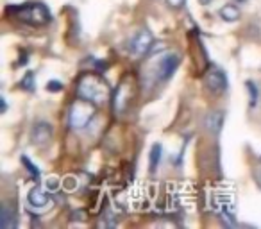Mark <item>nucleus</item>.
Returning a JSON list of instances; mask_svg holds the SVG:
<instances>
[{"instance_id": "1", "label": "nucleus", "mask_w": 261, "mask_h": 229, "mask_svg": "<svg viewBox=\"0 0 261 229\" xmlns=\"http://www.w3.org/2000/svg\"><path fill=\"white\" fill-rule=\"evenodd\" d=\"M77 93L81 98H86L91 100L93 104H104L109 98V88L104 83V79H100L95 73H84L79 81V86H77Z\"/></svg>"}, {"instance_id": "2", "label": "nucleus", "mask_w": 261, "mask_h": 229, "mask_svg": "<svg viewBox=\"0 0 261 229\" xmlns=\"http://www.w3.org/2000/svg\"><path fill=\"white\" fill-rule=\"evenodd\" d=\"M15 18L33 27H43L50 22V11L41 2H27V4L13 8Z\"/></svg>"}, {"instance_id": "3", "label": "nucleus", "mask_w": 261, "mask_h": 229, "mask_svg": "<svg viewBox=\"0 0 261 229\" xmlns=\"http://www.w3.org/2000/svg\"><path fill=\"white\" fill-rule=\"evenodd\" d=\"M95 113H97V104L79 97V100L73 102L72 109H70V125L73 129L86 128L91 122V118L95 117Z\"/></svg>"}, {"instance_id": "4", "label": "nucleus", "mask_w": 261, "mask_h": 229, "mask_svg": "<svg viewBox=\"0 0 261 229\" xmlns=\"http://www.w3.org/2000/svg\"><path fill=\"white\" fill-rule=\"evenodd\" d=\"M133 95H135V83L130 77H125L113 93V109H115L116 115H123L127 111Z\"/></svg>"}, {"instance_id": "5", "label": "nucleus", "mask_w": 261, "mask_h": 229, "mask_svg": "<svg viewBox=\"0 0 261 229\" xmlns=\"http://www.w3.org/2000/svg\"><path fill=\"white\" fill-rule=\"evenodd\" d=\"M154 45V36L149 29H142L135 34V38L130 40L129 48L135 56H145Z\"/></svg>"}, {"instance_id": "6", "label": "nucleus", "mask_w": 261, "mask_h": 229, "mask_svg": "<svg viewBox=\"0 0 261 229\" xmlns=\"http://www.w3.org/2000/svg\"><path fill=\"white\" fill-rule=\"evenodd\" d=\"M204 84H206V88L213 95H222L227 90V77H225V73L222 72V70L211 68L210 72H206V75H204Z\"/></svg>"}, {"instance_id": "7", "label": "nucleus", "mask_w": 261, "mask_h": 229, "mask_svg": "<svg viewBox=\"0 0 261 229\" xmlns=\"http://www.w3.org/2000/svg\"><path fill=\"white\" fill-rule=\"evenodd\" d=\"M181 63V56L177 52L167 54L165 58H161L160 65H158V81H167L168 77H172V73L175 72V68Z\"/></svg>"}, {"instance_id": "8", "label": "nucleus", "mask_w": 261, "mask_h": 229, "mask_svg": "<svg viewBox=\"0 0 261 229\" xmlns=\"http://www.w3.org/2000/svg\"><path fill=\"white\" fill-rule=\"evenodd\" d=\"M52 140V125L48 122H36L31 131L33 145H45Z\"/></svg>"}, {"instance_id": "9", "label": "nucleus", "mask_w": 261, "mask_h": 229, "mask_svg": "<svg viewBox=\"0 0 261 229\" xmlns=\"http://www.w3.org/2000/svg\"><path fill=\"white\" fill-rule=\"evenodd\" d=\"M27 204L33 206L34 210H47V208H50V195L47 193V190L34 186L27 195Z\"/></svg>"}, {"instance_id": "10", "label": "nucleus", "mask_w": 261, "mask_h": 229, "mask_svg": "<svg viewBox=\"0 0 261 229\" xmlns=\"http://www.w3.org/2000/svg\"><path fill=\"white\" fill-rule=\"evenodd\" d=\"M18 220H16V210L11 206V204L4 202L2 208H0V225L4 229H13L16 227Z\"/></svg>"}, {"instance_id": "11", "label": "nucleus", "mask_w": 261, "mask_h": 229, "mask_svg": "<svg viewBox=\"0 0 261 229\" xmlns=\"http://www.w3.org/2000/svg\"><path fill=\"white\" fill-rule=\"evenodd\" d=\"M218 15H220V18L224 20V22L232 23V22H238L240 16H242V13H240L238 6H234V4H225L224 8H222L220 11H218Z\"/></svg>"}, {"instance_id": "12", "label": "nucleus", "mask_w": 261, "mask_h": 229, "mask_svg": "<svg viewBox=\"0 0 261 229\" xmlns=\"http://www.w3.org/2000/svg\"><path fill=\"white\" fill-rule=\"evenodd\" d=\"M161 145L160 143H154L152 147H150V160H149V168H150V172H156V168H158V165H160V161H161Z\"/></svg>"}, {"instance_id": "13", "label": "nucleus", "mask_w": 261, "mask_h": 229, "mask_svg": "<svg viewBox=\"0 0 261 229\" xmlns=\"http://www.w3.org/2000/svg\"><path fill=\"white\" fill-rule=\"evenodd\" d=\"M222 122H224V115H222L220 111H217V113H211L210 117H207L206 125L211 133H218L222 128Z\"/></svg>"}, {"instance_id": "14", "label": "nucleus", "mask_w": 261, "mask_h": 229, "mask_svg": "<svg viewBox=\"0 0 261 229\" xmlns=\"http://www.w3.org/2000/svg\"><path fill=\"white\" fill-rule=\"evenodd\" d=\"M20 86H22L23 90H27V91H33L34 90V73L33 72H27L25 77L20 81Z\"/></svg>"}, {"instance_id": "15", "label": "nucleus", "mask_w": 261, "mask_h": 229, "mask_svg": "<svg viewBox=\"0 0 261 229\" xmlns=\"http://www.w3.org/2000/svg\"><path fill=\"white\" fill-rule=\"evenodd\" d=\"M247 90H249V95H250V106H256L257 104V95H259V91H257V86L252 83V81H247Z\"/></svg>"}, {"instance_id": "16", "label": "nucleus", "mask_w": 261, "mask_h": 229, "mask_svg": "<svg viewBox=\"0 0 261 229\" xmlns=\"http://www.w3.org/2000/svg\"><path fill=\"white\" fill-rule=\"evenodd\" d=\"M167 6L174 11H179L186 6V0H167Z\"/></svg>"}, {"instance_id": "17", "label": "nucleus", "mask_w": 261, "mask_h": 229, "mask_svg": "<svg viewBox=\"0 0 261 229\" xmlns=\"http://www.w3.org/2000/svg\"><path fill=\"white\" fill-rule=\"evenodd\" d=\"M22 161H23V165H25V168H27V170H31V174H33L34 177H38V175H40V170H38V168L34 167L29 160H27V156H22Z\"/></svg>"}, {"instance_id": "18", "label": "nucleus", "mask_w": 261, "mask_h": 229, "mask_svg": "<svg viewBox=\"0 0 261 229\" xmlns=\"http://www.w3.org/2000/svg\"><path fill=\"white\" fill-rule=\"evenodd\" d=\"M63 186H65L68 192H73V190H77V181L75 177H66L65 183H63Z\"/></svg>"}, {"instance_id": "19", "label": "nucleus", "mask_w": 261, "mask_h": 229, "mask_svg": "<svg viewBox=\"0 0 261 229\" xmlns=\"http://www.w3.org/2000/svg\"><path fill=\"white\" fill-rule=\"evenodd\" d=\"M47 90L48 91H61L63 90V83H59V81H48Z\"/></svg>"}, {"instance_id": "20", "label": "nucleus", "mask_w": 261, "mask_h": 229, "mask_svg": "<svg viewBox=\"0 0 261 229\" xmlns=\"http://www.w3.org/2000/svg\"><path fill=\"white\" fill-rule=\"evenodd\" d=\"M58 188H59V181H58V179H54V177L48 179V181H47V190L54 192V190H58Z\"/></svg>"}, {"instance_id": "21", "label": "nucleus", "mask_w": 261, "mask_h": 229, "mask_svg": "<svg viewBox=\"0 0 261 229\" xmlns=\"http://www.w3.org/2000/svg\"><path fill=\"white\" fill-rule=\"evenodd\" d=\"M6 109H8V102H6V98L2 97V113H6Z\"/></svg>"}, {"instance_id": "22", "label": "nucleus", "mask_w": 261, "mask_h": 229, "mask_svg": "<svg viewBox=\"0 0 261 229\" xmlns=\"http://www.w3.org/2000/svg\"><path fill=\"white\" fill-rule=\"evenodd\" d=\"M210 2H211V0H200V4H202V6H207Z\"/></svg>"}]
</instances>
